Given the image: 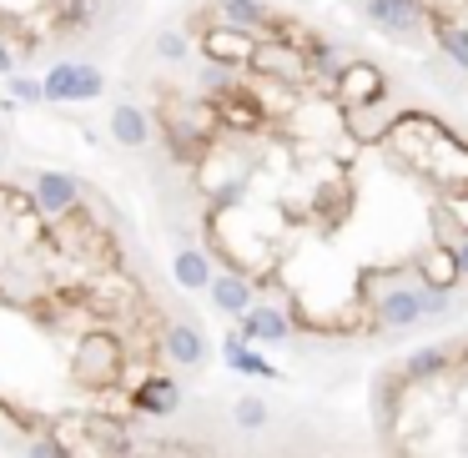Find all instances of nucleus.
Returning <instances> with one entry per match:
<instances>
[{"instance_id": "nucleus-23", "label": "nucleus", "mask_w": 468, "mask_h": 458, "mask_svg": "<svg viewBox=\"0 0 468 458\" xmlns=\"http://www.w3.org/2000/svg\"><path fill=\"white\" fill-rule=\"evenodd\" d=\"M15 71H21V65H15V51L11 45H0V76H15Z\"/></svg>"}, {"instance_id": "nucleus-17", "label": "nucleus", "mask_w": 468, "mask_h": 458, "mask_svg": "<svg viewBox=\"0 0 468 458\" xmlns=\"http://www.w3.org/2000/svg\"><path fill=\"white\" fill-rule=\"evenodd\" d=\"M227 363H232L237 373H257V378H277V368H273V363H267V358H257V353H252L247 343L237 338V333L227 338Z\"/></svg>"}, {"instance_id": "nucleus-6", "label": "nucleus", "mask_w": 468, "mask_h": 458, "mask_svg": "<svg viewBox=\"0 0 468 458\" xmlns=\"http://www.w3.org/2000/svg\"><path fill=\"white\" fill-rule=\"evenodd\" d=\"M378 327H418L423 323V287H393V293L373 297Z\"/></svg>"}, {"instance_id": "nucleus-13", "label": "nucleus", "mask_w": 468, "mask_h": 458, "mask_svg": "<svg viewBox=\"0 0 468 458\" xmlns=\"http://www.w3.org/2000/svg\"><path fill=\"white\" fill-rule=\"evenodd\" d=\"M0 303L11 307H31L41 303V273H21V267H0Z\"/></svg>"}, {"instance_id": "nucleus-10", "label": "nucleus", "mask_w": 468, "mask_h": 458, "mask_svg": "<svg viewBox=\"0 0 468 458\" xmlns=\"http://www.w3.org/2000/svg\"><path fill=\"white\" fill-rule=\"evenodd\" d=\"M172 277H176V287H182V293H207V287H212V257H207L202 247L176 252Z\"/></svg>"}, {"instance_id": "nucleus-7", "label": "nucleus", "mask_w": 468, "mask_h": 458, "mask_svg": "<svg viewBox=\"0 0 468 458\" xmlns=\"http://www.w3.org/2000/svg\"><path fill=\"white\" fill-rule=\"evenodd\" d=\"M162 353L176 363V368H196V363L207 358V338H202V327L182 323V317H166V327H162Z\"/></svg>"}, {"instance_id": "nucleus-15", "label": "nucleus", "mask_w": 468, "mask_h": 458, "mask_svg": "<svg viewBox=\"0 0 468 458\" xmlns=\"http://www.w3.org/2000/svg\"><path fill=\"white\" fill-rule=\"evenodd\" d=\"M41 101H51V106H65V101H76V61H61L45 71L41 81Z\"/></svg>"}, {"instance_id": "nucleus-3", "label": "nucleus", "mask_w": 468, "mask_h": 458, "mask_svg": "<svg viewBox=\"0 0 468 458\" xmlns=\"http://www.w3.org/2000/svg\"><path fill=\"white\" fill-rule=\"evenodd\" d=\"M81 202H86V192H81V182L71 172H41L31 186V207L41 212V217H55V222H61L65 212H76Z\"/></svg>"}, {"instance_id": "nucleus-20", "label": "nucleus", "mask_w": 468, "mask_h": 458, "mask_svg": "<svg viewBox=\"0 0 468 458\" xmlns=\"http://www.w3.org/2000/svg\"><path fill=\"white\" fill-rule=\"evenodd\" d=\"M25 458H65V443L51 433H35V438H25Z\"/></svg>"}, {"instance_id": "nucleus-1", "label": "nucleus", "mask_w": 468, "mask_h": 458, "mask_svg": "<svg viewBox=\"0 0 468 458\" xmlns=\"http://www.w3.org/2000/svg\"><path fill=\"white\" fill-rule=\"evenodd\" d=\"M252 71L267 81H287V86H303L307 76H313V65H307V55L297 51L293 41H257V51H252Z\"/></svg>"}, {"instance_id": "nucleus-19", "label": "nucleus", "mask_w": 468, "mask_h": 458, "mask_svg": "<svg viewBox=\"0 0 468 458\" xmlns=\"http://www.w3.org/2000/svg\"><path fill=\"white\" fill-rule=\"evenodd\" d=\"M96 96H106V76L96 65H76V101H96Z\"/></svg>"}, {"instance_id": "nucleus-9", "label": "nucleus", "mask_w": 468, "mask_h": 458, "mask_svg": "<svg viewBox=\"0 0 468 458\" xmlns=\"http://www.w3.org/2000/svg\"><path fill=\"white\" fill-rule=\"evenodd\" d=\"M111 136L121 146H131V152H142V146H152V116L142 106L121 101V106H111Z\"/></svg>"}, {"instance_id": "nucleus-14", "label": "nucleus", "mask_w": 468, "mask_h": 458, "mask_svg": "<svg viewBox=\"0 0 468 458\" xmlns=\"http://www.w3.org/2000/svg\"><path fill=\"white\" fill-rule=\"evenodd\" d=\"M363 15H368L373 25H383V31H398V35L428 21L423 11H408V5H393V0H363Z\"/></svg>"}, {"instance_id": "nucleus-12", "label": "nucleus", "mask_w": 468, "mask_h": 458, "mask_svg": "<svg viewBox=\"0 0 468 458\" xmlns=\"http://www.w3.org/2000/svg\"><path fill=\"white\" fill-rule=\"evenodd\" d=\"M217 15L222 25H232V31H267V21H273V11L262 5V0H217Z\"/></svg>"}, {"instance_id": "nucleus-24", "label": "nucleus", "mask_w": 468, "mask_h": 458, "mask_svg": "<svg viewBox=\"0 0 468 458\" xmlns=\"http://www.w3.org/2000/svg\"><path fill=\"white\" fill-rule=\"evenodd\" d=\"M453 262H458V273L468 277V237H463V242H453Z\"/></svg>"}, {"instance_id": "nucleus-16", "label": "nucleus", "mask_w": 468, "mask_h": 458, "mask_svg": "<svg viewBox=\"0 0 468 458\" xmlns=\"http://www.w3.org/2000/svg\"><path fill=\"white\" fill-rule=\"evenodd\" d=\"M433 41H438V51H443L448 61L458 65V71H468V25H458V21H433Z\"/></svg>"}, {"instance_id": "nucleus-5", "label": "nucleus", "mask_w": 468, "mask_h": 458, "mask_svg": "<svg viewBox=\"0 0 468 458\" xmlns=\"http://www.w3.org/2000/svg\"><path fill=\"white\" fill-rule=\"evenodd\" d=\"M257 41L247 31H232V25H207L202 31V61L207 65H227V71H242V61H252Z\"/></svg>"}, {"instance_id": "nucleus-2", "label": "nucleus", "mask_w": 468, "mask_h": 458, "mask_svg": "<svg viewBox=\"0 0 468 458\" xmlns=\"http://www.w3.org/2000/svg\"><path fill=\"white\" fill-rule=\"evenodd\" d=\"M383 91H388V81H383V71L368 61H348L338 76H333V101H338V106H378Z\"/></svg>"}, {"instance_id": "nucleus-22", "label": "nucleus", "mask_w": 468, "mask_h": 458, "mask_svg": "<svg viewBox=\"0 0 468 458\" xmlns=\"http://www.w3.org/2000/svg\"><path fill=\"white\" fill-rule=\"evenodd\" d=\"M15 86V96H25V101H41V81H11Z\"/></svg>"}, {"instance_id": "nucleus-21", "label": "nucleus", "mask_w": 468, "mask_h": 458, "mask_svg": "<svg viewBox=\"0 0 468 458\" xmlns=\"http://www.w3.org/2000/svg\"><path fill=\"white\" fill-rule=\"evenodd\" d=\"M156 51H162L166 61H182V55H186V35H182V31H166V35H156Z\"/></svg>"}, {"instance_id": "nucleus-11", "label": "nucleus", "mask_w": 468, "mask_h": 458, "mask_svg": "<svg viewBox=\"0 0 468 458\" xmlns=\"http://www.w3.org/2000/svg\"><path fill=\"white\" fill-rule=\"evenodd\" d=\"M212 303L222 307V313H232V317H242V313H252V283L242 273H222V277H212Z\"/></svg>"}, {"instance_id": "nucleus-8", "label": "nucleus", "mask_w": 468, "mask_h": 458, "mask_svg": "<svg viewBox=\"0 0 468 458\" xmlns=\"http://www.w3.org/2000/svg\"><path fill=\"white\" fill-rule=\"evenodd\" d=\"M287 333H293V323H287L283 307L273 303H252V313H242V343H283Z\"/></svg>"}, {"instance_id": "nucleus-4", "label": "nucleus", "mask_w": 468, "mask_h": 458, "mask_svg": "<svg viewBox=\"0 0 468 458\" xmlns=\"http://www.w3.org/2000/svg\"><path fill=\"white\" fill-rule=\"evenodd\" d=\"M126 408L131 413H146V418H172L176 408H182V383H176L172 373H152V378H142L131 388Z\"/></svg>"}, {"instance_id": "nucleus-18", "label": "nucleus", "mask_w": 468, "mask_h": 458, "mask_svg": "<svg viewBox=\"0 0 468 458\" xmlns=\"http://www.w3.org/2000/svg\"><path fill=\"white\" fill-rule=\"evenodd\" d=\"M232 418H237V428H267V418H273V408L262 403V398H237V408H232Z\"/></svg>"}]
</instances>
